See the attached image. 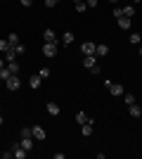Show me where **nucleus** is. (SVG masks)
Wrapping results in <instances>:
<instances>
[{
  "instance_id": "dca6fc26",
  "label": "nucleus",
  "mask_w": 142,
  "mask_h": 159,
  "mask_svg": "<svg viewBox=\"0 0 142 159\" xmlns=\"http://www.w3.org/2000/svg\"><path fill=\"white\" fill-rule=\"evenodd\" d=\"M7 50H12V45H10V40H7V38H0V52L5 55Z\"/></svg>"
},
{
  "instance_id": "c85d7f7f",
  "label": "nucleus",
  "mask_w": 142,
  "mask_h": 159,
  "mask_svg": "<svg viewBox=\"0 0 142 159\" xmlns=\"http://www.w3.org/2000/svg\"><path fill=\"white\" fill-rule=\"evenodd\" d=\"M123 100H126V105H133V102H135V95H126L123 93Z\"/></svg>"
},
{
  "instance_id": "aec40b11",
  "label": "nucleus",
  "mask_w": 142,
  "mask_h": 159,
  "mask_svg": "<svg viewBox=\"0 0 142 159\" xmlns=\"http://www.w3.org/2000/svg\"><path fill=\"white\" fill-rule=\"evenodd\" d=\"M10 76H12V71H10V69H7V64H5L2 69H0V79H2V81H7Z\"/></svg>"
},
{
  "instance_id": "6ab92c4d",
  "label": "nucleus",
  "mask_w": 142,
  "mask_h": 159,
  "mask_svg": "<svg viewBox=\"0 0 142 159\" xmlns=\"http://www.w3.org/2000/svg\"><path fill=\"white\" fill-rule=\"evenodd\" d=\"M85 121H90L85 112H78V114H76V124H85Z\"/></svg>"
},
{
  "instance_id": "f704fd0d",
  "label": "nucleus",
  "mask_w": 142,
  "mask_h": 159,
  "mask_svg": "<svg viewBox=\"0 0 142 159\" xmlns=\"http://www.w3.org/2000/svg\"><path fill=\"white\" fill-rule=\"evenodd\" d=\"M2 124H5V119H2V116H0V126H2Z\"/></svg>"
},
{
  "instance_id": "a878e982",
  "label": "nucleus",
  "mask_w": 142,
  "mask_h": 159,
  "mask_svg": "<svg viewBox=\"0 0 142 159\" xmlns=\"http://www.w3.org/2000/svg\"><path fill=\"white\" fill-rule=\"evenodd\" d=\"M19 135H21V138H26V135H33V128L24 126V128H21V131H19Z\"/></svg>"
},
{
  "instance_id": "cd10ccee",
  "label": "nucleus",
  "mask_w": 142,
  "mask_h": 159,
  "mask_svg": "<svg viewBox=\"0 0 142 159\" xmlns=\"http://www.w3.org/2000/svg\"><path fill=\"white\" fill-rule=\"evenodd\" d=\"M14 52H17V55H24V52H26V45H24V43L14 45Z\"/></svg>"
},
{
  "instance_id": "b1692460",
  "label": "nucleus",
  "mask_w": 142,
  "mask_h": 159,
  "mask_svg": "<svg viewBox=\"0 0 142 159\" xmlns=\"http://www.w3.org/2000/svg\"><path fill=\"white\" fill-rule=\"evenodd\" d=\"M14 57H17V52H14V48L5 52V62H14Z\"/></svg>"
},
{
  "instance_id": "423d86ee",
  "label": "nucleus",
  "mask_w": 142,
  "mask_h": 159,
  "mask_svg": "<svg viewBox=\"0 0 142 159\" xmlns=\"http://www.w3.org/2000/svg\"><path fill=\"white\" fill-rule=\"evenodd\" d=\"M19 145L24 147L26 152H31V150H33V135H26V138H21V140H19Z\"/></svg>"
},
{
  "instance_id": "5701e85b",
  "label": "nucleus",
  "mask_w": 142,
  "mask_h": 159,
  "mask_svg": "<svg viewBox=\"0 0 142 159\" xmlns=\"http://www.w3.org/2000/svg\"><path fill=\"white\" fill-rule=\"evenodd\" d=\"M85 10H88V5H85V0H81V2H76V12H78V14H83Z\"/></svg>"
},
{
  "instance_id": "c9c22d12",
  "label": "nucleus",
  "mask_w": 142,
  "mask_h": 159,
  "mask_svg": "<svg viewBox=\"0 0 142 159\" xmlns=\"http://www.w3.org/2000/svg\"><path fill=\"white\" fill-rule=\"evenodd\" d=\"M109 2H118V0H109Z\"/></svg>"
},
{
  "instance_id": "4c0bfd02",
  "label": "nucleus",
  "mask_w": 142,
  "mask_h": 159,
  "mask_svg": "<svg viewBox=\"0 0 142 159\" xmlns=\"http://www.w3.org/2000/svg\"><path fill=\"white\" fill-rule=\"evenodd\" d=\"M74 2H81V0H74Z\"/></svg>"
},
{
  "instance_id": "bb28decb",
  "label": "nucleus",
  "mask_w": 142,
  "mask_h": 159,
  "mask_svg": "<svg viewBox=\"0 0 142 159\" xmlns=\"http://www.w3.org/2000/svg\"><path fill=\"white\" fill-rule=\"evenodd\" d=\"M38 76H41L43 81H45V79H50V69H47V66H43L41 71H38Z\"/></svg>"
},
{
  "instance_id": "e433bc0d",
  "label": "nucleus",
  "mask_w": 142,
  "mask_h": 159,
  "mask_svg": "<svg viewBox=\"0 0 142 159\" xmlns=\"http://www.w3.org/2000/svg\"><path fill=\"white\" fill-rule=\"evenodd\" d=\"M140 55H142V45H140Z\"/></svg>"
},
{
  "instance_id": "c756f323",
  "label": "nucleus",
  "mask_w": 142,
  "mask_h": 159,
  "mask_svg": "<svg viewBox=\"0 0 142 159\" xmlns=\"http://www.w3.org/2000/svg\"><path fill=\"white\" fill-rule=\"evenodd\" d=\"M57 2H59V0H45V7L52 10V7H57Z\"/></svg>"
},
{
  "instance_id": "9b49d317",
  "label": "nucleus",
  "mask_w": 142,
  "mask_h": 159,
  "mask_svg": "<svg viewBox=\"0 0 142 159\" xmlns=\"http://www.w3.org/2000/svg\"><path fill=\"white\" fill-rule=\"evenodd\" d=\"M95 64H97V60H95V55H85V57H83V66H85V69H93Z\"/></svg>"
},
{
  "instance_id": "0eeeda50",
  "label": "nucleus",
  "mask_w": 142,
  "mask_h": 159,
  "mask_svg": "<svg viewBox=\"0 0 142 159\" xmlns=\"http://www.w3.org/2000/svg\"><path fill=\"white\" fill-rule=\"evenodd\" d=\"M43 40H45V43H57V33H54L52 29H45V31H43Z\"/></svg>"
},
{
  "instance_id": "4468645a",
  "label": "nucleus",
  "mask_w": 142,
  "mask_h": 159,
  "mask_svg": "<svg viewBox=\"0 0 142 159\" xmlns=\"http://www.w3.org/2000/svg\"><path fill=\"white\" fill-rule=\"evenodd\" d=\"M41 83H43L41 76H31V79H28V86L33 88V90H38V88H41Z\"/></svg>"
},
{
  "instance_id": "412c9836",
  "label": "nucleus",
  "mask_w": 142,
  "mask_h": 159,
  "mask_svg": "<svg viewBox=\"0 0 142 159\" xmlns=\"http://www.w3.org/2000/svg\"><path fill=\"white\" fill-rule=\"evenodd\" d=\"M107 52H109V48H107V45H97V50H95V55H97V57H104Z\"/></svg>"
},
{
  "instance_id": "1a4fd4ad",
  "label": "nucleus",
  "mask_w": 142,
  "mask_h": 159,
  "mask_svg": "<svg viewBox=\"0 0 142 159\" xmlns=\"http://www.w3.org/2000/svg\"><path fill=\"white\" fill-rule=\"evenodd\" d=\"M90 133H93V119H90V121H85V124H81V135L90 138Z\"/></svg>"
},
{
  "instance_id": "2f4dec72",
  "label": "nucleus",
  "mask_w": 142,
  "mask_h": 159,
  "mask_svg": "<svg viewBox=\"0 0 142 159\" xmlns=\"http://www.w3.org/2000/svg\"><path fill=\"white\" fill-rule=\"evenodd\" d=\"M97 2H100V0H85V5H88V7H97Z\"/></svg>"
},
{
  "instance_id": "393cba45",
  "label": "nucleus",
  "mask_w": 142,
  "mask_h": 159,
  "mask_svg": "<svg viewBox=\"0 0 142 159\" xmlns=\"http://www.w3.org/2000/svg\"><path fill=\"white\" fill-rule=\"evenodd\" d=\"M7 69L12 74H19V64H17V62H7Z\"/></svg>"
},
{
  "instance_id": "473e14b6",
  "label": "nucleus",
  "mask_w": 142,
  "mask_h": 159,
  "mask_svg": "<svg viewBox=\"0 0 142 159\" xmlns=\"http://www.w3.org/2000/svg\"><path fill=\"white\" fill-rule=\"evenodd\" d=\"M19 2H21L24 7H31V5H33V0H19Z\"/></svg>"
},
{
  "instance_id": "20e7f679",
  "label": "nucleus",
  "mask_w": 142,
  "mask_h": 159,
  "mask_svg": "<svg viewBox=\"0 0 142 159\" xmlns=\"http://www.w3.org/2000/svg\"><path fill=\"white\" fill-rule=\"evenodd\" d=\"M95 50H97V45H95L93 40H85V43L81 45V52L83 55H95Z\"/></svg>"
},
{
  "instance_id": "f03ea898",
  "label": "nucleus",
  "mask_w": 142,
  "mask_h": 159,
  "mask_svg": "<svg viewBox=\"0 0 142 159\" xmlns=\"http://www.w3.org/2000/svg\"><path fill=\"white\" fill-rule=\"evenodd\" d=\"M104 86H107L109 88V93H111V95H116V98H118V95H123V93H126V90H123V86H121V83H111V81H104Z\"/></svg>"
},
{
  "instance_id": "f257e3e1",
  "label": "nucleus",
  "mask_w": 142,
  "mask_h": 159,
  "mask_svg": "<svg viewBox=\"0 0 142 159\" xmlns=\"http://www.w3.org/2000/svg\"><path fill=\"white\" fill-rule=\"evenodd\" d=\"M5 86H7V90H12V93H17V90L21 88V79L17 76V74H12V76H10V79L5 81Z\"/></svg>"
},
{
  "instance_id": "6e6552de",
  "label": "nucleus",
  "mask_w": 142,
  "mask_h": 159,
  "mask_svg": "<svg viewBox=\"0 0 142 159\" xmlns=\"http://www.w3.org/2000/svg\"><path fill=\"white\" fill-rule=\"evenodd\" d=\"M47 114H52V116H59L62 114V107L57 102H47Z\"/></svg>"
},
{
  "instance_id": "7c9ffc66",
  "label": "nucleus",
  "mask_w": 142,
  "mask_h": 159,
  "mask_svg": "<svg viewBox=\"0 0 142 159\" xmlns=\"http://www.w3.org/2000/svg\"><path fill=\"white\" fill-rule=\"evenodd\" d=\"M114 17H116V19H118V17H123V10H121V7H114Z\"/></svg>"
},
{
  "instance_id": "f8f14e48",
  "label": "nucleus",
  "mask_w": 142,
  "mask_h": 159,
  "mask_svg": "<svg viewBox=\"0 0 142 159\" xmlns=\"http://www.w3.org/2000/svg\"><path fill=\"white\" fill-rule=\"evenodd\" d=\"M45 135H47V133H45L43 126H33V138L36 140H45Z\"/></svg>"
},
{
  "instance_id": "58836bf2",
  "label": "nucleus",
  "mask_w": 142,
  "mask_h": 159,
  "mask_svg": "<svg viewBox=\"0 0 142 159\" xmlns=\"http://www.w3.org/2000/svg\"><path fill=\"white\" fill-rule=\"evenodd\" d=\"M0 109H2V107H0Z\"/></svg>"
},
{
  "instance_id": "72a5a7b5",
  "label": "nucleus",
  "mask_w": 142,
  "mask_h": 159,
  "mask_svg": "<svg viewBox=\"0 0 142 159\" xmlns=\"http://www.w3.org/2000/svg\"><path fill=\"white\" fill-rule=\"evenodd\" d=\"M5 64H7V62H5V60H2V57H0V69H2V66H5Z\"/></svg>"
},
{
  "instance_id": "2eb2a0df",
  "label": "nucleus",
  "mask_w": 142,
  "mask_h": 159,
  "mask_svg": "<svg viewBox=\"0 0 142 159\" xmlns=\"http://www.w3.org/2000/svg\"><path fill=\"white\" fill-rule=\"evenodd\" d=\"M121 10H123V17H128V19L135 17V5H126V7H121Z\"/></svg>"
},
{
  "instance_id": "f3484780",
  "label": "nucleus",
  "mask_w": 142,
  "mask_h": 159,
  "mask_svg": "<svg viewBox=\"0 0 142 159\" xmlns=\"http://www.w3.org/2000/svg\"><path fill=\"white\" fill-rule=\"evenodd\" d=\"M62 43H64V45H71V43H74V33L67 31L64 36H62Z\"/></svg>"
},
{
  "instance_id": "7ed1b4c3",
  "label": "nucleus",
  "mask_w": 142,
  "mask_h": 159,
  "mask_svg": "<svg viewBox=\"0 0 142 159\" xmlns=\"http://www.w3.org/2000/svg\"><path fill=\"white\" fill-rule=\"evenodd\" d=\"M43 55L45 57H57V43H43Z\"/></svg>"
},
{
  "instance_id": "a211bd4d",
  "label": "nucleus",
  "mask_w": 142,
  "mask_h": 159,
  "mask_svg": "<svg viewBox=\"0 0 142 159\" xmlns=\"http://www.w3.org/2000/svg\"><path fill=\"white\" fill-rule=\"evenodd\" d=\"M7 40H10V45H19V43H21V40H19V36H17V33H10V36H7Z\"/></svg>"
},
{
  "instance_id": "ddd939ff",
  "label": "nucleus",
  "mask_w": 142,
  "mask_h": 159,
  "mask_svg": "<svg viewBox=\"0 0 142 159\" xmlns=\"http://www.w3.org/2000/svg\"><path fill=\"white\" fill-rule=\"evenodd\" d=\"M130 24H133V19H128V17H118V29H123V31H128Z\"/></svg>"
},
{
  "instance_id": "39448f33",
  "label": "nucleus",
  "mask_w": 142,
  "mask_h": 159,
  "mask_svg": "<svg viewBox=\"0 0 142 159\" xmlns=\"http://www.w3.org/2000/svg\"><path fill=\"white\" fill-rule=\"evenodd\" d=\"M128 114L133 116V119H140L142 116V107L137 105V102H133V105H128Z\"/></svg>"
},
{
  "instance_id": "9d476101",
  "label": "nucleus",
  "mask_w": 142,
  "mask_h": 159,
  "mask_svg": "<svg viewBox=\"0 0 142 159\" xmlns=\"http://www.w3.org/2000/svg\"><path fill=\"white\" fill-rule=\"evenodd\" d=\"M12 154H14V157H17V159H26V150H24V147H21V145H14L12 147Z\"/></svg>"
},
{
  "instance_id": "4be33fe9",
  "label": "nucleus",
  "mask_w": 142,
  "mask_h": 159,
  "mask_svg": "<svg viewBox=\"0 0 142 159\" xmlns=\"http://www.w3.org/2000/svg\"><path fill=\"white\" fill-rule=\"evenodd\" d=\"M130 43H133V45H137V43H140V40H142V36H140V33H137V31H133V33H130Z\"/></svg>"
}]
</instances>
